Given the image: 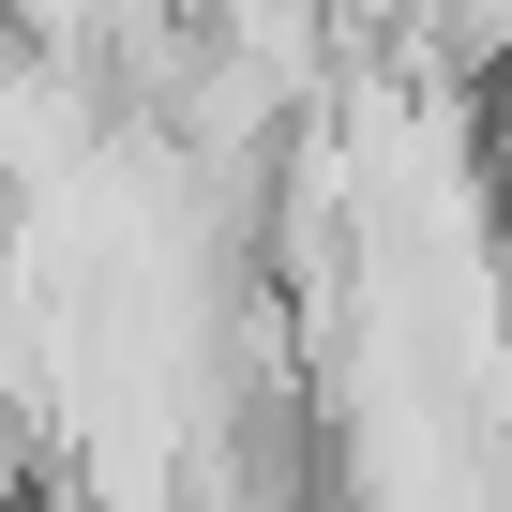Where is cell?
<instances>
[{
  "label": "cell",
  "instance_id": "1",
  "mask_svg": "<svg viewBox=\"0 0 512 512\" xmlns=\"http://www.w3.org/2000/svg\"><path fill=\"white\" fill-rule=\"evenodd\" d=\"M0 166H16L31 196H61V181L91 166V106H76V76H0Z\"/></svg>",
  "mask_w": 512,
  "mask_h": 512
}]
</instances>
